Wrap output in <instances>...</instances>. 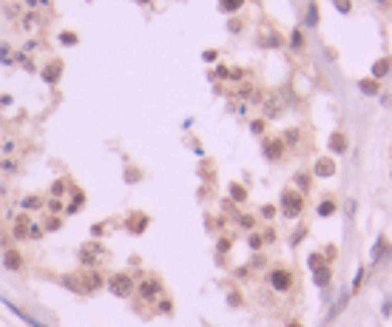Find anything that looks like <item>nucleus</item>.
Listing matches in <instances>:
<instances>
[{
    "label": "nucleus",
    "mask_w": 392,
    "mask_h": 327,
    "mask_svg": "<svg viewBox=\"0 0 392 327\" xmlns=\"http://www.w3.org/2000/svg\"><path fill=\"white\" fill-rule=\"evenodd\" d=\"M100 256H102V247H100V245H94V242L80 250V259H83V265H86V268L97 265V262H100Z\"/></svg>",
    "instance_id": "6e6552de"
},
{
    "label": "nucleus",
    "mask_w": 392,
    "mask_h": 327,
    "mask_svg": "<svg viewBox=\"0 0 392 327\" xmlns=\"http://www.w3.org/2000/svg\"><path fill=\"white\" fill-rule=\"evenodd\" d=\"M202 57H205V60H207V63H213V60H216V57H219V51H216V49H207V51H205V54H202Z\"/></svg>",
    "instance_id": "e433bc0d"
},
{
    "label": "nucleus",
    "mask_w": 392,
    "mask_h": 327,
    "mask_svg": "<svg viewBox=\"0 0 392 327\" xmlns=\"http://www.w3.org/2000/svg\"><path fill=\"white\" fill-rule=\"evenodd\" d=\"M250 131H253V134H264V120H253V123H250Z\"/></svg>",
    "instance_id": "473e14b6"
},
{
    "label": "nucleus",
    "mask_w": 392,
    "mask_h": 327,
    "mask_svg": "<svg viewBox=\"0 0 392 327\" xmlns=\"http://www.w3.org/2000/svg\"><path fill=\"white\" fill-rule=\"evenodd\" d=\"M83 202H86V196H83V191H74V202H68L65 213H77L80 208H83Z\"/></svg>",
    "instance_id": "412c9836"
},
{
    "label": "nucleus",
    "mask_w": 392,
    "mask_h": 327,
    "mask_svg": "<svg viewBox=\"0 0 392 327\" xmlns=\"http://www.w3.org/2000/svg\"><path fill=\"white\" fill-rule=\"evenodd\" d=\"M335 211H338V202H335L333 196H327V199L318 202V216H333Z\"/></svg>",
    "instance_id": "f3484780"
},
{
    "label": "nucleus",
    "mask_w": 392,
    "mask_h": 327,
    "mask_svg": "<svg viewBox=\"0 0 392 327\" xmlns=\"http://www.w3.org/2000/svg\"><path fill=\"white\" fill-rule=\"evenodd\" d=\"M60 225H63V222H60V219H57V216H51V219H49V216H46V231H57V228H60Z\"/></svg>",
    "instance_id": "c756f323"
},
{
    "label": "nucleus",
    "mask_w": 392,
    "mask_h": 327,
    "mask_svg": "<svg viewBox=\"0 0 392 327\" xmlns=\"http://www.w3.org/2000/svg\"><path fill=\"white\" fill-rule=\"evenodd\" d=\"M250 247H253V250H259V247H262L264 245V239H262V233H250Z\"/></svg>",
    "instance_id": "cd10ccee"
},
{
    "label": "nucleus",
    "mask_w": 392,
    "mask_h": 327,
    "mask_svg": "<svg viewBox=\"0 0 392 327\" xmlns=\"http://www.w3.org/2000/svg\"><path fill=\"white\" fill-rule=\"evenodd\" d=\"M335 160L333 157H321V160H315V168H313V174L315 176H335Z\"/></svg>",
    "instance_id": "1a4fd4ad"
},
{
    "label": "nucleus",
    "mask_w": 392,
    "mask_h": 327,
    "mask_svg": "<svg viewBox=\"0 0 392 327\" xmlns=\"http://www.w3.org/2000/svg\"><path fill=\"white\" fill-rule=\"evenodd\" d=\"M242 6H244V0H219V9L225 15H236Z\"/></svg>",
    "instance_id": "a211bd4d"
},
{
    "label": "nucleus",
    "mask_w": 392,
    "mask_h": 327,
    "mask_svg": "<svg viewBox=\"0 0 392 327\" xmlns=\"http://www.w3.org/2000/svg\"><path fill=\"white\" fill-rule=\"evenodd\" d=\"M335 9H338L341 15H347L349 9H352V0H335Z\"/></svg>",
    "instance_id": "c85d7f7f"
},
{
    "label": "nucleus",
    "mask_w": 392,
    "mask_h": 327,
    "mask_svg": "<svg viewBox=\"0 0 392 327\" xmlns=\"http://www.w3.org/2000/svg\"><path fill=\"white\" fill-rule=\"evenodd\" d=\"M77 284H80V293H97L100 287H105V276H102L100 270H83L77 276Z\"/></svg>",
    "instance_id": "39448f33"
},
{
    "label": "nucleus",
    "mask_w": 392,
    "mask_h": 327,
    "mask_svg": "<svg viewBox=\"0 0 392 327\" xmlns=\"http://www.w3.org/2000/svg\"><path fill=\"white\" fill-rule=\"evenodd\" d=\"M264 282H267V287H270L273 293H290L293 287H296V273H293L290 268H270L267 270V276H264Z\"/></svg>",
    "instance_id": "f257e3e1"
},
{
    "label": "nucleus",
    "mask_w": 392,
    "mask_h": 327,
    "mask_svg": "<svg viewBox=\"0 0 392 327\" xmlns=\"http://www.w3.org/2000/svg\"><path fill=\"white\" fill-rule=\"evenodd\" d=\"M392 71V57H381L375 65H372V77L375 80H381V77H386V74Z\"/></svg>",
    "instance_id": "dca6fc26"
},
{
    "label": "nucleus",
    "mask_w": 392,
    "mask_h": 327,
    "mask_svg": "<svg viewBox=\"0 0 392 327\" xmlns=\"http://www.w3.org/2000/svg\"><path fill=\"white\" fill-rule=\"evenodd\" d=\"M230 196H233L236 202H244V199H247V191H244V185H239V182H230Z\"/></svg>",
    "instance_id": "aec40b11"
},
{
    "label": "nucleus",
    "mask_w": 392,
    "mask_h": 327,
    "mask_svg": "<svg viewBox=\"0 0 392 327\" xmlns=\"http://www.w3.org/2000/svg\"><path fill=\"white\" fill-rule=\"evenodd\" d=\"M60 74H63V60H51V63L43 68V80L54 86V83L60 80Z\"/></svg>",
    "instance_id": "9d476101"
},
{
    "label": "nucleus",
    "mask_w": 392,
    "mask_h": 327,
    "mask_svg": "<svg viewBox=\"0 0 392 327\" xmlns=\"http://www.w3.org/2000/svg\"><path fill=\"white\" fill-rule=\"evenodd\" d=\"M228 247H230V242H228V239H222V242H219V253H225Z\"/></svg>",
    "instance_id": "37998d69"
},
{
    "label": "nucleus",
    "mask_w": 392,
    "mask_h": 327,
    "mask_svg": "<svg viewBox=\"0 0 392 327\" xmlns=\"http://www.w3.org/2000/svg\"><path fill=\"white\" fill-rule=\"evenodd\" d=\"M65 194V179H57L54 185H51V196L57 199V196H63Z\"/></svg>",
    "instance_id": "a878e982"
},
{
    "label": "nucleus",
    "mask_w": 392,
    "mask_h": 327,
    "mask_svg": "<svg viewBox=\"0 0 392 327\" xmlns=\"http://www.w3.org/2000/svg\"><path fill=\"white\" fill-rule=\"evenodd\" d=\"M43 231H46V228H40V225H34V222H29V236H26V239H43Z\"/></svg>",
    "instance_id": "b1692460"
},
{
    "label": "nucleus",
    "mask_w": 392,
    "mask_h": 327,
    "mask_svg": "<svg viewBox=\"0 0 392 327\" xmlns=\"http://www.w3.org/2000/svg\"><path fill=\"white\" fill-rule=\"evenodd\" d=\"M23 265H26V259H23L20 250H15V247H6V250H3V268L23 270Z\"/></svg>",
    "instance_id": "0eeeda50"
},
{
    "label": "nucleus",
    "mask_w": 392,
    "mask_h": 327,
    "mask_svg": "<svg viewBox=\"0 0 392 327\" xmlns=\"http://www.w3.org/2000/svg\"><path fill=\"white\" fill-rule=\"evenodd\" d=\"M125 228H128L131 233H136V236H139V233L148 228V216H145V213H131L128 222H125Z\"/></svg>",
    "instance_id": "9b49d317"
},
{
    "label": "nucleus",
    "mask_w": 392,
    "mask_h": 327,
    "mask_svg": "<svg viewBox=\"0 0 392 327\" xmlns=\"http://www.w3.org/2000/svg\"><path fill=\"white\" fill-rule=\"evenodd\" d=\"M293 182L299 185V194H307L310 185H313V176H310V174H296V176H293Z\"/></svg>",
    "instance_id": "6ab92c4d"
},
{
    "label": "nucleus",
    "mask_w": 392,
    "mask_h": 327,
    "mask_svg": "<svg viewBox=\"0 0 392 327\" xmlns=\"http://www.w3.org/2000/svg\"><path fill=\"white\" fill-rule=\"evenodd\" d=\"M315 23H318V6L310 3V6H307V26H315Z\"/></svg>",
    "instance_id": "5701e85b"
},
{
    "label": "nucleus",
    "mask_w": 392,
    "mask_h": 327,
    "mask_svg": "<svg viewBox=\"0 0 392 327\" xmlns=\"http://www.w3.org/2000/svg\"><path fill=\"white\" fill-rule=\"evenodd\" d=\"M12 148H15V142H12V139H6V142H3V146H0V151H12Z\"/></svg>",
    "instance_id": "79ce46f5"
},
{
    "label": "nucleus",
    "mask_w": 392,
    "mask_h": 327,
    "mask_svg": "<svg viewBox=\"0 0 392 327\" xmlns=\"http://www.w3.org/2000/svg\"><path fill=\"white\" fill-rule=\"evenodd\" d=\"M358 88H361L367 97H375L378 91H381V80H375V77H364V80H358Z\"/></svg>",
    "instance_id": "2eb2a0df"
},
{
    "label": "nucleus",
    "mask_w": 392,
    "mask_h": 327,
    "mask_svg": "<svg viewBox=\"0 0 392 327\" xmlns=\"http://www.w3.org/2000/svg\"><path fill=\"white\" fill-rule=\"evenodd\" d=\"M290 46H293V49H301V46H304V34H301V29H296V31H293Z\"/></svg>",
    "instance_id": "393cba45"
},
{
    "label": "nucleus",
    "mask_w": 392,
    "mask_h": 327,
    "mask_svg": "<svg viewBox=\"0 0 392 327\" xmlns=\"http://www.w3.org/2000/svg\"><path fill=\"white\" fill-rule=\"evenodd\" d=\"M287 327H304V324H301V321H290Z\"/></svg>",
    "instance_id": "c03bdc74"
},
{
    "label": "nucleus",
    "mask_w": 392,
    "mask_h": 327,
    "mask_svg": "<svg viewBox=\"0 0 392 327\" xmlns=\"http://www.w3.org/2000/svg\"><path fill=\"white\" fill-rule=\"evenodd\" d=\"M105 287L114 293L117 299H131L136 290V282H134L131 273H111V276L105 279Z\"/></svg>",
    "instance_id": "7ed1b4c3"
},
{
    "label": "nucleus",
    "mask_w": 392,
    "mask_h": 327,
    "mask_svg": "<svg viewBox=\"0 0 392 327\" xmlns=\"http://www.w3.org/2000/svg\"><path fill=\"white\" fill-rule=\"evenodd\" d=\"M330 151L333 154L347 151V134H344V131H333V134H330Z\"/></svg>",
    "instance_id": "f8f14e48"
},
{
    "label": "nucleus",
    "mask_w": 392,
    "mask_h": 327,
    "mask_svg": "<svg viewBox=\"0 0 392 327\" xmlns=\"http://www.w3.org/2000/svg\"><path fill=\"white\" fill-rule=\"evenodd\" d=\"M239 225H242V228H253V225H256V219H253V216H239Z\"/></svg>",
    "instance_id": "c9c22d12"
},
{
    "label": "nucleus",
    "mask_w": 392,
    "mask_h": 327,
    "mask_svg": "<svg viewBox=\"0 0 392 327\" xmlns=\"http://www.w3.org/2000/svg\"><path fill=\"white\" fill-rule=\"evenodd\" d=\"M278 208L287 219H299L304 213V194H299L296 188H284L281 199H278Z\"/></svg>",
    "instance_id": "f03ea898"
},
{
    "label": "nucleus",
    "mask_w": 392,
    "mask_h": 327,
    "mask_svg": "<svg viewBox=\"0 0 392 327\" xmlns=\"http://www.w3.org/2000/svg\"><path fill=\"white\" fill-rule=\"evenodd\" d=\"M23 205H26V208H40V199H37V196H31V199H23Z\"/></svg>",
    "instance_id": "4c0bfd02"
},
{
    "label": "nucleus",
    "mask_w": 392,
    "mask_h": 327,
    "mask_svg": "<svg viewBox=\"0 0 392 327\" xmlns=\"http://www.w3.org/2000/svg\"><path fill=\"white\" fill-rule=\"evenodd\" d=\"M262 154H264V160H267V162H281V160H284V154H287L284 139H281V137L264 139V142H262Z\"/></svg>",
    "instance_id": "423d86ee"
},
{
    "label": "nucleus",
    "mask_w": 392,
    "mask_h": 327,
    "mask_svg": "<svg viewBox=\"0 0 392 327\" xmlns=\"http://www.w3.org/2000/svg\"><path fill=\"white\" fill-rule=\"evenodd\" d=\"M313 279H315V284H318V287H327V284L333 282V268H330V265H321V268H315V270H313Z\"/></svg>",
    "instance_id": "4468645a"
},
{
    "label": "nucleus",
    "mask_w": 392,
    "mask_h": 327,
    "mask_svg": "<svg viewBox=\"0 0 392 327\" xmlns=\"http://www.w3.org/2000/svg\"><path fill=\"white\" fill-rule=\"evenodd\" d=\"M262 239H264V245H270V242H276V231H264V233H262Z\"/></svg>",
    "instance_id": "58836bf2"
},
{
    "label": "nucleus",
    "mask_w": 392,
    "mask_h": 327,
    "mask_svg": "<svg viewBox=\"0 0 392 327\" xmlns=\"http://www.w3.org/2000/svg\"><path fill=\"white\" fill-rule=\"evenodd\" d=\"M29 213H20V216L15 219V231H12V236H15V239H26V236H29Z\"/></svg>",
    "instance_id": "ddd939ff"
},
{
    "label": "nucleus",
    "mask_w": 392,
    "mask_h": 327,
    "mask_svg": "<svg viewBox=\"0 0 392 327\" xmlns=\"http://www.w3.org/2000/svg\"><path fill=\"white\" fill-rule=\"evenodd\" d=\"M304 233H307V228H304V225H301V228H299V231L293 233V245H299V242H301V239H304Z\"/></svg>",
    "instance_id": "72a5a7b5"
},
{
    "label": "nucleus",
    "mask_w": 392,
    "mask_h": 327,
    "mask_svg": "<svg viewBox=\"0 0 392 327\" xmlns=\"http://www.w3.org/2000/svg\"><path fill=\"white\" fill-rule=\"evenodd\" d=\"M60 43H65V46H74V43H77V34H60Z\"/></svg>",
    "instance_id": "f704fd0d"
},
{
    "label": "nucleus",
    "mask_w": 392,
    "mask_h": 327,
    "mask_svg": "<svg viewBox=\"0 0 392 327\" xmlns=\"http://www.w3.org/2000/svg\"><path fill=\"white\" fill-rule=\"evenodd\" d=\"M136 3H142V6H148V3H151V0H136Z\"/></svg>",
    "instance_id": "a18cd8bd"
},
{
    "label": "nucleus",
    "mask_w": 392,
    "mask_h": 327,
    "mask_svg": "<svg viewBox=\"0 0 392 327\" xmlns=\"http://www.w3.org/2000/svg\"><path fill=\"white\" fill-rule=\"evenodd\" d=\"M134 293L142 299V302H159V299H162V279H159V276H145V279H139Z\"/></svg>",
    "instance_id": "20e7f679"
},
{
    "label": "nucleus",
    "mask_w": 392,
    "mask_h": 327,
    "mask_svg": "<svg viewBox=\"0 0 392 327\" xmlns=\"http://www.w3.org/2000/svg\"><path fill=\"white\" fill-rule=\"evenodd\" d=\"M321 265H330V262L327 259H324V256H321V253H313V256H310V268H321Z\"/></svg>",
    "instance_id": "bb28decb"
},
{
    "label": "nucleus",
    "mask_w": 392,
    "mask_h": 327,
    "mask_svg": "<svg viewBox=\"0 0 392 327\" xmlns=\"http://www.w3.org/2000/svg\"><path fill=\"white\" fill-rule=\"evenodd\" d=\"M262 216L273 219V216H276V205H262Z\"/></svg>",
    "instance_id": "7c9ffc66"
},
{
    "label": "nucleus",
    "mask_w": 392,
    "mask_h": 327,
    "mask_svg": "<svg viewBox=\"0 0 392 327\" xmlns=\"http://www.w3.org/2000/svg\"><path fill=\"white\" fill-rule=\"evenodd\" d=\"M230 31H233V34H239V31H242V20H230V26H228Z\"/></svg>",
    "instance_id": "ea45409f"
},
{
    "label": "nucleus",
    "mask_w": 392,
    "mask_h": 327,
    "mask_svg": "<svg viewBox=\"0 0 392 327\" xmlns=\"http://www.w3.org/2000/svg\"><path fill=\"white\" fill-rule=\"evenodd\" d=\"M228 68H225V65H219V68H216V77H219V80H228Z\"/></svg>",
    "instance_id": "a19ab883"
},
{
    "label": "nucleus",
    "mask_w": 392,
    "mask_h": 327,
    "mask_svg": "<svg viewBox=\"0 0 392 327\" xmlns=\"http://www.w3.org/2000/svg\"><path fill=\"white\" fill-rule=\"evenodd\" d=\"M259 46H281L278 34H259Z\"/></svg>",
    "instance_id": "4be33fe9"
},
{
    "label": "nucleus",
    "mask_w": 392,
    "mask_h": 327,
    "mask_svg": "<svg viewBox=\"0 0 392 327\" xmlns=\"http://www.w3.org/2000/svg\"><path fill=\"white\" fill-rule=\"evenodd\" d=\"M171 310H173L171 299H159V313H171Z\"/></svg>",
    "instance_id": "2f4dec72"
}]
</instances>
